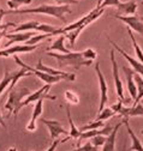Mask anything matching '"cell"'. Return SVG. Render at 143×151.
<instances>
[{"instance_id":"cell-23","label":"cell","mask_w":143,"mask_h":151,"mask_svg":"<svg viewBox=\"0 0 143 151\" xmlns=\"http://www.w3.org/2000/svg\"><path fill=\"white\" fill-rule=\"evenodd\" d=\"M128 32H129V36H130V39H131V42H132V46H134V50H135V53H136V56L138 58V60L143 64V52H142V49L139 48L137 41L135 40V36L132 35V31H131L130 28H128Z\"/></svg>"},{"instance_id":"cell-26","label":"cell","mask_w":143,"mask_h":151,"mask_svg":"<svg viewBox=\"0 0 143 151\" xmlns=\"http://www.w3.org/2000/svg\"><path fill=\"white\" fill-rule=\"evenodd\" d=\"M105 126V124H103V121L102 120H94V121H90L89 124H87L85 126H83V127H81L79 128V131L81 132H85V131H90V129H98V128H101V127H103Z\"/></svg>"},{"instance_id":"cell-2","label":"cell","mask_w":143,"mask_h":151,"mask_svg":"<svg viewBox=\"0 0 143 151\" xmlns=\"http://www.w3.org/2000/svg\"><path fill=\"white\" fill-rule=\"evenodd\" d=\"M49 56H53L58 60V67L65 66H72L74 68L78 70L81 66H89L92 65V60H85L81 52H70L67 54H59V53H52L47 52Z\"/></svg>"},{"instance_id":"cell-15","label":"cell","mask_w":143,"mask_h":151,"mask_svg":"<svg viewBox=\"0 0 143 151\" xmlns=\"http://www.w3.org/2000/svg\"><path fill=\"white\" fill-rule=\"evenodd\" d=\"M121 124H123V122H120V124H118L116 127H113L112 132L106 137V140H105V143H103V145H102V146H103L102 151H114V149H116V138H117V133H118V131H119Z\"/></svg>"},{"instance_id":"cell-13","label":"cell","mask_w":143,"mask_h":151,"mask_svg":"<svg viewBox=\"0 0 143 151\" xmlns=\"http://www.w3.org/2000/svg\"><path fill=\"white\" fill-rule=\"evenodd\" d=\"M113 127L112 126H103L101 128H98V129H90V131H85V132H82L81 137L78 138V142L81 143L83 139H89V138H93L95 136H108L111 132H112ZM78 143V144H79Z\"/></svg>"},{"instance_id":"cell-1","label":"cell","mask_w":143,"mask_h":151,"mask_svg":"<svg viewBox=\"0 0 143 151\" xmlns=\"http://www.w3.org/2000/svg\"><path fill=\"white\" fill-rule=\"evenodd\" d=\"M71 9L69 5H41L34 9H24V10H9L5 11L6 13H42L47 16H53L59 18L60 21L65 22V13H70Z\"/></svg>"},{"instance_id":"cell-21","label":"cell","mask_w":143,"mask_h":151,"mask_svg":"<svg viewBox=\"0 0 143 151\" xmlns=\"http://www.w3.org/2000/svg\"><path fill=\"white\" fill-rule=\"evenodd\" d=\"M134 81L136 83V90H137V96L134 100V106H135V104H138L139 101L143 99V78L138 73H135L134 74Z\"/></svg>"},{"instance_id":"cell-6","label":"cell","mask_w":143,"mask_h":151,"mask_svg":"<svg viewBox=\"0 0 143 151\" xmlns=\"http://www.w3.org/2000/svg\"><path fill=\"white\" fill-rule=\"evenodd\" d=\"M116 18L120 19L121 22H124L131 30H135L136 32H138L139 35L143 36V17H138V16H120V14H116Z\"/></svg>"},{"instance_id":"cell-4","label":"cell","mask_w":143,"mask_h":151,"mask_svg":"<svg viewBox=\"0 0 143 151\" xmlns=\"http://www.w3.org/2000/svg\"><path fill=\"white\" fill-rule=\"evenodd\" d=\"M51 89V84H46L43 85L41 89L36 90L35 92L30 93L29 96H27V99H24V101L22 102V108L32 103V102H38L39 100H45V99H48V100H56L57 97L53 96V95H48V90Z\"/></svg>"},{"instance_id":"cell-27","label":"cell","mask_w":143,"mask_h":151,"mask_svg":"<svg viewBox=\"0 0 143 151\" xmlns=\"http://www.w3.org/2000/svg\"><path fill=\"white\" fill-rule=\"evenodd\" d=\"M82 30H83V28H77V29H74V30L67 31V32L64 34L65 37H67V40L70 41V45H71V46H74V45H75V42H76V40H77V37H78V35L81 34Z\"/></svg>"},{"instance_id":"cell-17","label":"cell","mask_w":143,"mask_h":151,"mask_svg":"<svg viewBox=\"0 0 143 151\" xmlns=\"http://www.w3.org/2000/svg\"><path fill=\"white\" fill-rule=\"evenodd\" d=\"M123 124H125V127L128 129V133L132 140V145L130 147V151H143V144L142 142L137 138V136L135 134V132L132 131V128L130 127V124H129V119H124Z\"/></svg>"},{"instance_id":"cell-29","label":"cell","mask_w":143,"mask_h":151,"mask_svg":"<svg viewBox=\"0 0 143 151\" xmlns=\"http://www.w3.org/2000/svg\"><path fill=\"white\" fill-rule=\"evenodd\" d=\"M32 0H9L7 1V6L12 10H16L18 9L20 6L22 5H28V4H31Z\"/></svg>"},{"instance_id":"cell-9","label":"cell","mask_w":143,"mask_h":151,"mask_svg":"<svg viewBox=\"0 0 143 151\" xmlns=\"http://www.w3.org/2000/svg\"><path fill=\"white\" fill-rule=\"evenodd\" d=\"M41 122H43L51 133V138L52 139H57L58 136L60 134H69V132L61 126V124L57 120H47V119H41Z\"/></svg>"},{"instance_id":"cell-14","label":"cell","mask_w":143,"mask_h":151,"mask_svg":"<svg viewBox=\"0 0 143 151\" xmlns=\"http://www.w3.org/2000/svg\"><path fill=\"white\" fill-rule=\"evenodd\" d=\"M36 70L41 71V72H45V73H48L51 76H64V77H69V78H72V79H76V74L75 73H66V72H63L60 70H56V68H52L49 66H46L43 65L42 60L40 59L39 63L36 64Z\"/></svg>"},{"instance_id":"cell-42","label":"cell","mask_w":143,"mask_h":151,"mask_svg":"<svg viewBox=\"0 0 143 151\" xmlns=\"http://www.w3.org/2000/svg\"><path fill=\"white\" fill-rule=\"evenodd\" d=\"M124 151H125V147H124Z\"/></svg>"},{"instance_id":"cell-30","label":"cell","mask_w":143,"mask_h":151,"mask_svg":"<svg viewBox=\"0 0 143 151\" xmlns=\"http://www.w3.org/2000/svg\"><path fill=\"white\" fill-rule=\"evenodd\" d=\"M65 100H66L69 103H71V104H78V102H79L78 96L76 95L75 92L70 91V90L65 91Z\"/></svg>"},{"instance_id":"cell-7","label":"cell","mask_w":143,"mask_h":151,"mask_svg":"<svg viewBox=\"0 0 143 151\" xmlns=\"http://www.w3.org/2000/svg\"><path fill=\"white\" fill-rule=\"evenodd\" d=\"M95 71H96V74L99 77V83H100V107H99V113H100L105 108V106L107 103V100H108V97H107V90H108V88H107L105 77H103V74L100 70V64L99 63L95 65Z\"/></svg>"},{"instance_id":"cell-19","label":"cell","mask_w":143,"mask_h":151,"mask_svg":"<svg viewBox=\"0 0 143 151\" xmlns=\"http://www.w3.org/2000/svg\"><path fill=\"white\" fill-rule=\"evenodd\" d=\"M64 41H65V35H64V34L59 35V36H58V39L52 43V46L48 47L47 52H51V50H58V52H60L61 54H67V53H70V50L65 48V46H64Z\"/></svg>"},{"instance_id":"cell-5","label":"cell","mask_w":143,"mask_h":151,"mask_svg":"<svg viewBox=\"0 0 143 151\" xmlns=\"http://www.w3.org/2000/svg\"><path fill=\"white\" fill-rule=\"evenodd\" d=\"M111 63H112V70H113V78H114V88L117 91L118 97L123 101V102H129V100L124 99V86H123V82L119 78V71H118V64L116 61V55H114V49L111 50Z\"/></svg>"},{"instance_id":"cell-28","label":"cell","mask_w":143,"mask_h":151,"mask_svg":"<svg viewBox=\"0 0 143 151\" xmlns=\"http://www.w3.org/2000/svg\"><path fill=\"white\" fill-rule=\"evenodd\" d=\"M114 114H116V113L112 110V108H103V109L99 113V115L96 116V120H102V121L108 120V119H111Z\"/></svg>"},{"instance_id":"cell-35","label":"cell","mask_w":143,"mask_h":151,"mask_svg":"<svg viewBox=\"0 0 143 151\" xmlns=\"http://www.w3.org/2000/svg\"><path fill=\"white\" fill-rule=\"evenodd\" d=\"M69 139H70L69 136H67V138H65V139H63V140H60V139H54V140H53V143H52V145H51L46 151H56L57 146H58L60 143H63V142H65V140H69Z\"/></svg>"},{"instance_id":"cell-8","label":"cell","mask_w":143,"mask_h":151,"mask_svg":"<svg viewBox=\"0 0 143 151\" xmlns=\"http://www.w3.org/2000/svg\"><path fill=\"white\" fill-rule=\"evenodd\" d=\"M34 35H36L34 31H23V32H10L6 35L7 37V42L4 45L5 48H7L9 46L11 47L13 43H20V42H27L30 37H32Z\"/></svg>"},{"instance_id":"cell-16","label":"cell","mask_w":143,"mask_h":151,"mask_svg":"<svg viewBox=\"0 0 143 151\" xmlns=\"http://www.w3.org/2000/svg\"><path fill=\"white\" fill-rule=\"evenodd\" d=\"M35 108L32 110V115H31V120L29 121V124L27 125V129L28 131H35L36 129V120L39 119V116L42 114V109H43V100H39L38 102H35Z\"/></svg>"},{"instance_id":"cell-37","label":"cell","mask_w":143,"mask_h":151,"mask_svg":"<svg viewBox=\"0 0 143 151\" xmlns=\"http://www.w3.org/2000/svg\"><path fill=\"white\" fill-rule=\"evenodd\" d=\"M0 125H1L3 127H5V122L3 120V115H1V111H0Z\"/></svg>"},{"instance_id":"cell-12","label":"cell","mask_w":143,"mask_h":151,"mask_svg":"<svg viewBox=\"0 0 143 151\" xmlns=\"http://www.w3.org/2000/svg\"><path fill=\"white\" fill-rule=\"evenodd\" d=\"M123 72L125 74V78H126V84H128V91L130 93V96L132 100L136 99L137 96V90H136V83L134 81V74L135 71L129 68L128 66H123Z\"/></svg>"},{"instance_id":"cell-10","label":"cell","mask_w":143,"mask_h":151,"mask_svg":"<svg viewBox=\"0 0 143 151\" xmlns=\"http://www.w3.org/2000/svg\"><path fill=\"white\" fill-rule=\"evenodd\" d=\"M38 48L36 46H28V45H16V46H11L7 47L3 50H0V56H4V58H7L10 55H14L17 53H28V52H32Z\"/></svg>"},{"instance_id":"cell-39","label":"cell","mask_w":143,"mask_h":151,"mask_svg":"<svg viewBox=\"0 0 143 151\" xmlns=\"http://www.w3.org/2000/svg\"><path fill=\"white\" fill-rule=\"evenodd\" d=\"M9 151H17V149H16V147H11Z\"/></svg>"},{"instance_id":"cell-41","label":"cell","mask_w":143,"mask_h":151,"mask_svg":"<svg viewBox=\"0 0 143 151\" xmlns=\"http://www.w3.org/2000/svg\"><path fill=\"white\" fill-rule=\"evenodd\" d=\"M141 5H143V0H142V1H141Z\"/></svg>"},{"instance_id":"cell-22","label":"cell","mask_w":143,"mask_h":151,"mask_svg":"<svg viewBox=\"0 0 143 151\" xmlns=\"http://www.w3.org/2000/svg\"><path fill=\"white\" fill-rule=\"evenodd\" d=\"M39 22L38 21H30V22H25L22 24H18L17 28H14L11 32H23V31H32L36 30V28L39 27Z\"/></svg>"},{"instance_id":"cell-38","label":"cell","mask_w":143,"mask_h":151,"mask_svg":"<svg viewBox=\"0 0 143 151\" xmlns=\"http://www.w3.org/2000/svg\"><path fill=\"white\" fill-rule=\"evenodd\" d=\"M4 34H5V30H3V31H1V32H0V39H1V36H3V35H4Z\"/></svg>"},{"instance_id":"cell-24","label":"cell","mask_w":143,"mask_h":151,"mask_svg":"<svg viewBox=\"0 0 143 151\" xmlns=\"http://www.w3.org/2000/svg\"><path fill=\"white\" fill-rule=\"evenodd\" d=\"M52 35L51 34H39V35H34L32 37H30V39L25 42V45L28 46H36L40 41L45 40V39H49Z\"/></svg>"},{"instance_id":"cell-40","label":"cell","mask_w":143,"mask_h":151,"mask_svg":"<svg viewBox=\"0 0 143 151\" xmlns=\"http://www.w3.org/2000/svg\"><path fill=\"white\" fill-rule=\"evenodd\" d=\"M141 133H142V136H143V129H142V131H141Z\"/></svg>"},{"instance_id":"cell-25","label":"cell","mask_w":143,"mask_h":151,"mask_svg":"<svg viewBox=\"0 0 143 151\" xmlns=\"http://www.w3.org/2000/svg\"><path fill=\"white\" fill-rule=\"evenodd\" d=\"M13 77H14V72H12V73H10L9 71H6V72H5L3 81L0 82V95L3 93V91L5 90V88H6L7 85H10V84H11V82H12Z\"/></svg>"},{"instance_id":"cell-20","label":"cell","mask_w":143,"mask_h":151,"mask_svg":"<svg viewBox=\"0 0 143 151\" xmlns=\"http://www.w3.org/2000/svg\"><path fill=\"white\" fill-rule=\"evenodd\" d=\"M66 114H67V119H69V122H70V132H69V137L70 138H74V139H78L82 134V132L79 131V128L76 127L72 118H71V111H70V107L69 104L66 106Z\"/></svg>"},{"instance_id":"cell-34","label":"cell","mask_w":143,"mask_h":151,"mask_svg":"<svg viewBox=\"0 0 143 151\" xmlns=\"http://www.w3.org/2000/svg\"><path fill=\"white\" fill-rule=\"evenodd\" d=\"M120 4L119 0H103V1H101L100 6L103 9L106 6H118Z\"/></svg>"},{"instance_id":"cell-3","label":"cell","mask_w":143,"mask_h":151,"mask_svg":"<svg viewBox=\"0 0 143 151\" xmlns=\"http://www.w3.org/2000/svg\"><path fill=\"white\" fill-rule=\"evenodd\" d=\"M30 90L22 86V88H16L13 86L10 91H9V100L5 104V108L7 110H10L12 114L14 115V118L17 116V114L20 113V110L22 109V102L24 101V99L27 96L30 95Z\"/></svg>"},{"instance_id":"cell-33","label":"cell","mask_w":143,"mask_h":151,"mask_svg":"<svg viewBox=\"0 0 143 151\" xmlns=\"http://www.w3.org/2000/svg\"><path fill=\"white\" fill-rule=\"evenodd\" d=\"M71 151H98V147L93 146V144H92V143H85L84 145L78 146L77 149L71 150Z\"/></svg>"},{"instance_id":"cell-32","label":"cell","mask_w":143,"mask_h":151,"mask_svg":"<svg viewBox=\"0 0 143 151\" xmlns=\"http://www.w3.org/2000/svg\"><path fill=\"white\" fill-rule=\"evenodd\" d=\"M90 139H92L90 143L93 144V146L98 147V146H102V145H103V143H105V140H106V137H105V136H95V137H93V138H90Z\"/></svg>"},{"instance_id":"cell-18","label":"cell","mask_w":143,"mask_h":151,"mask_svg":"<svg viewBox=\"0 0 143 151\" xmlns=\"http://www.w3.org/2000/svg\"><path fill=\"white\" fill-rule=\"evenodd\" d=\"M120 16H132L136 13L137 4L135 1H128V3H120L117 6ZM118 13V14H119Z\"/></svg>"},{"instance_id":"cell-36","label":"cell","mask_w":143,"mask_h":151,"mask_svg":"<svg viewBox=\"0 0 143 151\" xmlns=\"http://www.w3.org/2000/svg\"><path fill=\"white\" fill-rule=\"evenodd\" d=\"M58 3V5H69V4H77V0H54Z\"/></svg>"},{"instance_id":"cell-11","label":"cell","mask_w":143,"mask_h":151,"mask_svg":"<svg viewBox=\"0 0 143 151\" xmlns=\"http://www.w3.org/2000/svg\"><path fill=\"white\" fill-rule=\"evenodd\" d=\"M110 42H111V45L114 47V49H117V50H118V52H119V53H120V54L124 56V58L129 61V64L132 66L134 71H135V72H137L139 76H142V77H143V64H142L141 61H137L136 59L131 58V56H130L128 53H125V52H124V50H123V49H121V48H120L118 45H116V43H114L112 40H110Z\"/></svg>"},{"instance_id":"cell-31","label":"cell","mask_w":143,"mask_h":151,"mask_svg":"<svg viewBox=\"0 0 143 151\" xmlns=\"http://www.w3.org/2000/svg\"><path fill=\"white\" fill-rule=\"evenodd\" d=\"M82 53V55H83V58L85 59V60H94L96 56H98V54H96V52L94 50V49H92V48H87L85 50H83V52H81Z\"/></svg>"}]
</instances>
